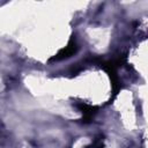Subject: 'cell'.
Segmentation results:
<instances>
[{
    "instance_id": "3957f363",
    "label": "cell",
    "mask_w": 148,
    "mask_h": 148,
    "mask_svg": "<svg viewBox=\"0 0 148 148\" xmlns=\"http://www.w3.org/2000/svg\"><path fill=\"white\" fill-rule=\"evenodd\" d=\"M102 147H103V140H102V136H99V138L95 139L94 142L90 146H88L87 148H102Z\"/></svg>"
},
{
    "instance_id": "6da1fadb",
    "label": "cell",
    "mask_w": 148,
    "mask_h": 148,
    "mask_svg": "<svg viewBox=\"0 0 148 148\" xmlns=\"http://www.w3.org/2000/svg\"><path fill=\"white\" fill-rule=\"evenodd\" d=\"M77 51V45L75 44V43H69L65 49H62L54 58H53V60H61V59H66V58H68V57H71V56H73L75 52Z\"/></svg>"
},
{
    "instance_id": "7a4b0ae2",
    "label": "cell",
    "mask_w": 148,
    "mask_h": 148,
    "mask_svg": "<svg viewBox=\"0 0 148 148\" xmlns=\"http://www.w3.org/2000/svg\"><path fill=\"white\" fill-rule=\"evenodd\" d=\"M77 108L81 110V112L83 113V117H84V120L88 121L95 113V108L88 105V104H84V103H80L77 104Z\"/></svg>"
}]
</instances>
